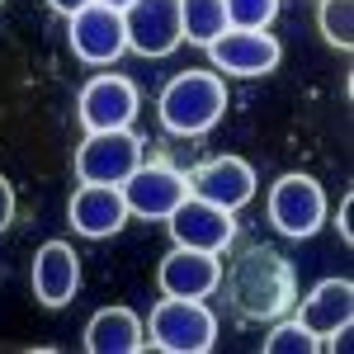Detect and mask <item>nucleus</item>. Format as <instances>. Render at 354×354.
Segmentation results:
<instances>
[{
  "instance_id": "obj_5",
  "label": "nucleus",
  "mask_w": 354,
  "mask_h": 354,
  "mask_svg": "<svg viewBox=\"0 0 354 354\" xmlns=\"http://www.w3.org/2000/svg\"><path fill=\"white\" fill-rule=\"evenodd\" d=\"M142 165V137L133 128H109V133H85L76 147V180L81 185H123Z\"/></svg>"
},
{
  "instance_id": "obj_14",
  "label": "nucleus",
  "mask_w": 354,
  "mask_h": 354,
  "mask_svg": "<svg viewBox=\"0 0 354 354\" xmlns=\"http://www.w3.org/2000/svg\"><path fill=\"white\" fill-rule=\"evenodd\" d=\"M66 218H71V227L81 236H95L100 241V236L123 232V222L133 218V213H128L118 185H81V189L71 194V203H66Z\"/></svg>"
},
{
  "instance_id": "obj_10",
  "label": "nucleus",
  "mask_w": 354,
  "mask_h": 354,
  "mask_svg": "<svg viewBox=\"0 0 354 354\" xmlns=\"http://www.w3.org/2000/svg\"><path fill=\"white\" fill-rule=\"evenodd\" d=\"M118 189H123L128 213H137V218H170L175 203L189 194V175H180L175 165L151 161V165H137Z\"/></svg>"
},
{
  "instance_id": "obj_21",
  "label": "nucleus",
  "mask_w": 354,
  "mask_h": 354,
  "mask_svg": "<svg viewBox=\"0 0 354 354\" xmlns=\"http://www.w3.org/2000/svg\"><path fill=\"white\" fill-rule=\"evenodd\" d=\"M283 0H227V28H270Z\"/></svg>"
},
{
  "instance_id": "obj_19",
  "label": "nucleus",
  "mask_w": 354,
  "mask_h": 354,
  "mask_svg": "<svg viewBox=\"0 0 354 354\" xmlns=\"http://www.w3.org/2000/svg\"><path fill=\"white\" fill-rule=\"evenodd\" d=\"M317 24H322V38H326L330 48L350 53L354 48V0H322Z\"/></svg>"
},
{
  "instance_id": "obj_8",
  "label": "nucleus",
  "mask_w": 354,
  "mask_h": 354,
  "mask_svg": "<svg viewBox=\"0 0 354 354\" xmlns=\"http://www.w3.org/2000/svg\"><path fill=\"white\" fill-rule=\"evenodd\" d=\"M123 28H128V48L142 57H170L185 43V24H180V0H133L123 10Z\"/></svg>"
},
{
  "instance_id": "obj_9",
  "label": "nucleus",
  "mask_w": 354,
  "mask_h": 354,
  "mask_svg": "<svg viewBox=\"0 0 354 354\" xmlns=\"http://www.w3.org/2000/svg\"><path fill=\"white\" fill-rule=\"evenodd\" d=\"M213 66L227 76H265L279 66V38H270V28H222L218 38L208 43Z\"/></svg>"
},
{
  "instance_id": "obj_13",
  "label": "nucleus",
  "mask_w": 354,
  "mask_h": 354,
  "mask_svg": "<svg viewBox=\"0 0 354 354\" xmlns=\"http://www.w3.org/2000/svg\"><path fill=\"white\" fill-rule=\"evenodd\" d=\"M298 307V322L322 345H330L335 335H345L350 330V322H354V283L350 279H322L312 293L302 302H293Z\"/></svg>"
},
{
  "instance_id": "obj_23",
  "label": "nucleus",
  "mask_w": 354,
  "mask_h": 354,
  "mask_svg": "<svg viewBox=\"0 0 354 354\" xmlns=\"http://www.w3.org/2000/svg\"><path fill=\"white\" fill-rule=\"evenodd\" d=\"M354 194H345V203H340V218H335V227H340V236H345V245H354Z\"/></svg>"
},
{
  "instance_id": "obj_11",
  "label": "nucleus",
  "mask_w": 354,
  "mask_h": 354,
  "mask_svg": "<svg viewBox=\"0 0 354 354\" xmlns=\"http://www.w3.org/2000/svg\"><path fill=\"white\" fill-rule=\"evenodd\" d=\"M85 133H109V128H133L137 118V85L128 76H95L85 81L76 100Z\"/></svg>"
},
{
  "instance_id": "obj_4",
  "label": "nucleus",
  "mask_w": 354,
  "mask_h": 354,
  "mask_svg": "<svg viewBox=\"0 0 354 354\" xmlns=\"http://www.w3.org/2000/svg\"><path fill=\"white\" fill-rule=\"evenodd\" d=\"M270 222L283 236H293V241L317 236L322 222H326V194H322V185L312 175H302V170L279 175L270 189Z\"/></svg>"
},
{
  "instance_id": "obj_18",
  "label": "nucleus",
  "mask_w": 354,
  "mask_h": 354,
  "mask_svg": "<svg viewBox=\"0 0 354 354\" xmlns=\"http://www.w3.org/2000/svg\"><path fill=\"white\" fill-rule=\"evenodd\" d=\"M180 24H185V38L208 48L227 28V0H180Z\"/></svg>"
},
{
  "instance_id": "obj_15",
  "label": "nucleus",
  "mask_w": 354,
  "mask_h": 354,
  "mask_svg": "<svg viewBox=\"0 0 354 354\" xmlns=\"http://www.w3.org/2000/svg\"><path fill=\"white\" fill-rule=\"evenodd\" d=\"M189 194L236 213L241 203H250V194H255V170L241 156H213V161H203L189 175Z\"/></svg>"
},
{
  "instance_id": "obj_24",
  "label": "nucleus",
  "mask_w": 354,
  "mask_h": 354,
  "mask_svg": "<svg viewBox=\"0 0 354 354\" xmlns=\"http://www.w3.org/2000/svg\"><path fill=\"white\" fill-rule=\"evenodd\" d=\"M48 5H53V10H62V15H76V10H81V5H90V0H48Z\"/></svg>"
},
{
  "instance_id": "obj_1",
  "label": "nucleus",
  "mask_w": 354,
  "mask_h": 354,
  "mask_svg": "<svg viewBox=\"0 0 354 354\" xmlns=\"http://www.w3.org/2000/svg\"><path fill=\"white\" fill-rule=\"evenodd\" d=\"M218 288H227V302L236 307L241 322H279L298 302V279L293 265L274 245H245L222 274Z\"/></svg>"
},
{
  "instance_id": "obj_7",
  "label": "nucleus",
  "mask_w": 354,
  "mask_h": 354,
  "mask_svg": "<svg viewBox=\"0 0 354 354\" xmlns=\"http://www.w3.org/2000/svg\"><path fill=\"white\" fill-rule=\"evenodd\" d=\"M165 222H170L175 245H194V250L222 255L227 245L236 241V218H232V208H218V203H208V198H198V194H185Z\"/></svg>"
},
{
  "instance_id": "obj_25",
  "label": "nucleus",
  "mask_w": 354,
  "mask_h": 354,
  "mask_svg": "<svg viewBox=\"0 0 354 354\" xmlns=\"http://www.w3.org/2000/svg\"><path fill=\"white\" fill-rule=\"evenodd\" d=\"M104 5H113V10H128V5H133V0H104Z\"/></svg>"
},
{
  "instance_id": "obj_2",
  "label": "nucleus",
  "mask_w": 354,
  "mask_h": 354,
  "mask_svg": "<svg viewBox=\"0 0 354 354\" xmlns=\"http://www.w3.org/2000/svg\"><path fill=\"white\" fill-rule=\"evenodd\" d=\"M165 133L175 137H203L208 128H218V118L227 113V85L213 71H180L170 76L156 100Z\"/></svg>"
},
{
  "instance_id": "obj_3",
  "label": "nucleus",
  "mask_w": 354,
  "mask_h": 354,
  "mask_svg": "<svg viewBox=\"0 0 354 354\" xmlns=\"http://www.w3.org/2000/svg\"><path fill=\"white\" fill-rule=\"evenodd\" d=\"M151 345L165 354H208L218 345V317L203 307V298H165L151 307Z\"/></svg>"
},
{
  "instance_id": "obj_12",
  "label": "nucleus",
  "mask_w": 354,
  "mask_h": 354,
  "mask_svg": "<svg viewBox=\"0 0 354 354\" xmlns=\"http://www.w3.org/2000/svg\"><path fill=\"white\" fill-rule=\"evenodd\" d=\"M165 298H208L222 283V260L213 250H194V245H175L156 270Z\"/></svg>"
},
{
  "instance_id": "obj_26",
  "label": "nucleus",
  "mask_w": 354,
  "mask_h": 354,
  "mask_svg": "<svg viewBox=\"0 0 354 354\" xmlns=\"http://www.w3.org/2000/svg\"><path fill=\"white\" fill-rule=\"evenodd\" d=\"M0 5H5V0H0Z\"/></svg>"
},
{
  "instance_id": "obj_17",
  "label": "nucleus",
  "mask_w": 354,
  "mask_h": 354,
  "mask_svg": "<svg viewBox=\"0 0 354 354\" xmlns=\"http://www.w3.org/2000/svg\"><path fill=\"white\" fill-rule=\"evenodd\" d=\"M85 350L90 354H137L147 350V326L128 307H104L85 322Z\"/></svg>"
},
{
  "instance_id": "obj_16",
  "label": "nucleus",
  "mask_w": 354,
  "mask_h": 354,
  "mask_svg": "<svg viewBox=\"0 0 354 354\" xmlns=\"http://www.w3.org/2000/svg\"><path fill=\"white\" fill-rule=\"evenodd\" d=\"M33 293L53 312L81 293V260H76V250L66 241L38 245V255H33Z\"/></svg>"
},
{
  "instance_id": "obj_6",
  "label": "nucleus",
  "mask_w": 354,
  "mask_h": 354,
  "mask_svg": "<svg viewBox=\"0 0 354 354\" xmlns=\"http://www.w3.org/2000/svg\"><path fill=\"white\" fill-rule=\"evenodd\" d=\"M71 19V53L90 62V66H109L123 57L128 48V28H123V10H113L104 0H90L81 5L76 15H66Z\"/></svg>"
},
{
  "instance_id": "obj_20",
  "label": "nucleus",
  "mask_w": 354,
  "mask_h": 354,
  "mask_svg": "<svg viewBox=\"0 0 354 354\" xmlns=\"http://www.w3.org/2000/svg\"><path fill=\"white\" fill-rule=\"evenodd\" d=\"M317 350H322V340L302 326V322H283V317H279V326L265 340V354H317Z\"/></svg>"
},
{
  "instance_id": "obj_22",
  "label": "nucleus",
  "mask_w": 354,
  "mask_h": 354,
  "mask_svg": "<svg viewBox=\"0 0 354 354\" xmlns=\"http://www.w3.org/2000/svg\"><path fill=\"white\" fill-rule=\"evenodd\" d=\"M15 222V189H10V180L0 175V232Z\"/></svg>"
}]
</instances>
